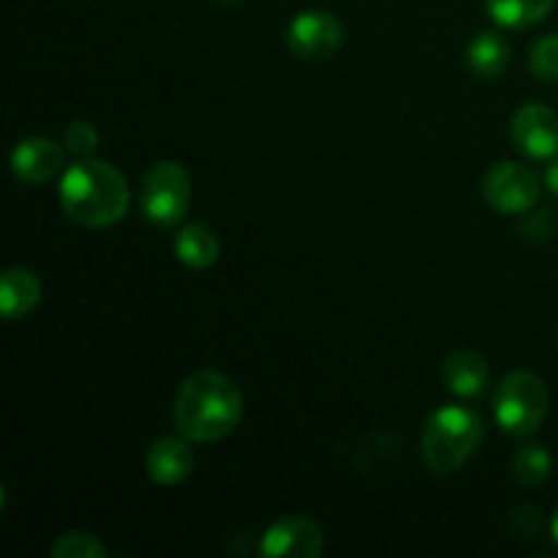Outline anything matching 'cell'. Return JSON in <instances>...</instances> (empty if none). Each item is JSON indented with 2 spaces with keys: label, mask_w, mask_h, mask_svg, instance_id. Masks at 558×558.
Returning a JSON list of instances; mask_svg holds the SVG:
<instances>
[{
  "label": "cell",
  "mask_w": 558,
  "mask_h": 558,
  "mask_svg": "<svg viewBox=\"0 0 558 558\" xmlns=\"http://www.w3.org/2000/svg\"><path fill=\"white\" fill-rule=\"evenodd\" d=\"M543 194L537 172L521 161H499L485 172L483 196L501 216H523Z\"/></svg>",
  "instance_id": "6"
},
{
  "label": "cell",
  "mask_w": 558,
  "mask_h": 558,
  "mask_svg": "<svg viewBox=\"0 0 558 558\" xmlns=\"http://www.w3.org/2000/svg\"><path fill=\"white\" fill-rule=\"evenodd\" d=\"M191 174L180 161H156L142 178L140 205L145 221L158 229H174L191 210Z\"/></svg>",
  "instance_id": "5"
},
{
  "label": "cell",
  "mask_w": 558,
  "mask_h": 558,
  "mask_svg": "<svg viewBox=\"0 0 558 558\" xmlns=\"http://www.w3.org/2000/svg\"><path fill=\"white\" fill-rule=\"evenodd\" d=\"M41 281L27 267H9L0 278V314L5 322H16L41 303Z\"/></svg>",
  "instance_id": "13"
},
{
  "label": "cell",
  "mask_w": 558,
  "mask_h": 558,
  "mask_svg": "<svg viewBox=\"0 0 558 558\" xmlns=\"http://www.w3.org/2000/svg\"><path fill=\"white\" fill-rule=\"evenodd\" d=\"M510 136L518 153L534 161H548L558 153V114L545 104H523L512 114Z\"/></svg>",
  "instance_id": "9"
},
{
  "label": "cell",
  "mask_w": 558,
  "mask_h": 558,
  "mask_svg": "<svg viewBox=\"0 0 558 558\" xmlns=\"http://www.w3.org/2000/svg\"><path fill=\"white\" fill-rule=\"evenodd\" d=\"M550 537H554V543L558 548V507L554 510V518H550Z\"/></svg>",
  "instance_id": "23"
},
{
  "label": "cell",
  "mask_w": 558,
  "mask_h": 558,
  "mask_svg": "<svg viewBox=\"0 0 558 558\" xmlns=\"http://www.w3.org/2000/svg\"><path fill=\"white\" fill-rule=\"evenodd\" d=\"M49 554L52 558H104L107 548L87 532H63L60 537H54Z\"/></svg>",
  "instance_id": "19"
},
{
  "label": "cell",
  "mask_w": 558,
  "mask_h": 558,
  "mask_svg": "<svg viewBox=\"0 0 558 558\" xmlns=\"http://www.w3.org/2000/svg\"><path fill=\"white\" fill-rule=\"evenodd\" d=\"M65 145L49 136H27L11 150V174L25 185H41L65 169Z\"/></svg>",
  "instance_id": "10"
},
{
  "label": "cell",
  "mask_w": 558,
  "mask_h": 558,
  "mask_svg": "<svg viewBox=\"0 0 558 558\" xmlns=\"http://www.w3.org/2000/svg\"><path fill=\"white\" fill-rule=\"evenodd\" d=\"M512 521L523 523V537H534V534L539 532V526H543L539 510H534V507H518V510L512 512Z\"/></svg>",
  "instance_id": "21"
},
{
  "label": "cell",
  "mask_w": 558,
  "mask_h": 558,
  "mask_svg": "<svg viewBox=\"0 0 558 558\" xmlns=\"http://www.w3.org/2000/svg\"><path fill=\"white\" fill-rule=\"evenodd\" d=\"M343 22L327 9L300 11L287 27V47L303 60H327L341 49Z\"/></svg>",
  "instance_id": "7"
},
{
  "label": "cell",
  "mask_w": 558,
  "mask_h": 558,
  "mask_svg": "<svg viewBox=\"0 0 558 558\" xmlns=\"http://www.w3.org/2000/svg\"><path fill=\"white\" fill-rule=\"evenodd\" d=\"M550 469H554V458L539 445H526L512 458V477L523 488H539L548 483Z\"/></svg>",
  "instance_id": "17"
},
{
  "label": "cell",
  "mask_w": 558,
  "mask_h": 558,
  "mask_svg": "<svg viewBox=\"0 0 558 558\" xmlns=\"http://www.w3.org/2000/svg\"><path fill=\"white\" fill-rule=\"evenodd\" d=\"M483 436V417L472 407L445 403L436 412H430V417L423 425L420 452H423L425 466L439 477H450L458 469L466 466L469 458L477 452Z\"/></svg>",
  "instance_id": "3"
},
{
  "label": "cell",
  "mask_w": 558,
  "mask_h": 558,
  "mask_svg": "<svg viewBox=\"0 0 558 558\" xmlns=\"http://www.w3.org/2000/svg\"><path fill=\"white\" fill-rule=\"evenodd\" d=\"M218 3H234V0H218Z\"/></svg>",
  "instance_id": "24"
},
{
  "label": "cell",
  "mask_w": 558,
  "mask_h": 558,
  "mask_svg": "<svg viewBox=\"0 0 558 558\" xmlns=\"http://www.w3.org/2000/svg\"><path fill=\"white\" fill-rule=\"evenodd\" d=\"M545 185L550 189V194L558 196V153L550 158V167L545 169Z\"/></svg>",
  "instance_id": "22"
},
{
  "label": "cell",
  "mask_w": 558,
  "mask_h": 558,
  "mask_svg": "<svg viewBox=\"0 0 558 558\" xmlns=\"http://www.w3.org/2000/svg\"><path fill=\"white\" fill-rule=\"evenodd\" d=\"M196 469L194 441L185 436H161L153 441L145 452V472L156 485L172 488V485L185 483Z\"/></svg>",
  "instance_id": "11"
},
{
  "label": "cell",
  "mask_w": 558,
  "mask_h": 558,
  "mask_svg": "<svg viewBox=\"0 0 558 558\" xmlns=\"http://www.w3.org/2000/svg\"><path fill=\"white\" fill-rule=\"evenodd\" d=\"M243 420V392L221 371H196L178 387L172 423L194 445H213L238 430Z\"/></svg>",
  "instance_id": "1"
},
{
  "label": "cell",
  "mask_w": 558,
  "mask_h": 558,
  "mask_svg": "<svg viewBox=\"0 0 558 558\" xmlns=\"http://www.w3.org/2000/svg\"><path fill=\"white\" fill-rule=\"evenodd\" d=\"M441 374H445L447 390L463 401H474L488 392L490 368L483 354L472 352V349H458V352L447 354Z\"/></svg>",
  "instance_id": "12"
},
{
  "label": "cell",
  "mask_w": 558,
  "mask_h": 558,
  "mask_svg": "<svg viewBox=\"0 0 558 558\" xmlns=\"http://www.w3.org/2000/svg\"><path fill=\"white\" fill-rule=\"evenodd\" d=\"M510 41L499 31H480L469 41L466 63L472 69V74L480 76V80H496V76H501L510 69Z\"/></svg>",
  "instance_id": "15"
},
{
  "label": "cell",
  "mask_w": 558,
  "mask_h": 558,
  "mask_svg": "<svg viewBox=\"0 0 558 558\" xmlns=\"http://www.w3.org/2000/svg\"><path fill=\"white\" fill-rule=\"evenodd\" d=\"M58 199L74 223L87 229H107L129 210L131 189L118 167L90 156L76 158L63 169Z\"/></svg>",
  "instance_id": "2"
},
{
  "label": "cell",
  "mask_w": 558,
  "mask_h": 558,
  "mask_svg": "<svg viewBox=\"0 0 558 558\" xmlns=\"http://www.w3.org/2000/svg\"><path fill=\"white\" fill-rule=\"evenodd\" d=\"M548 414V387L532 371H512L494 396V417L507 436H534Z\"/></svg>",
  "instance_id": "4"
},
{
  "label": "cell",
  "mask_w": 558,
  "mask_h": 558,
  "mask_svg": "<svg viewBox=\"0 0 558 558\" xmlns=\"http://www.w3.org/2000/svg\"><path fill=\"white\" fill-rule=\"evenodd\" d=\"M174 256L189 270H210L221 256V240L207 223H185L174 232Z\"/></svg>",
  "instance_id": "14"
},
{
  "label": "cell",
  "mask_w": 558,
  "mask_h": 558,
  "mask_svg": "<svg viewBox=\"0 0 558 558\" xmlns=\"http://www.w3.org/2000/svg\"><path fill=\"white\" fill-rule=\"evenodd\" d=\"M259 554L267 558H316L325 554V534L319 523L305 515L278 518L262 534Z\"/></svg>",
  "instance_id": "8"
},
{
  "label": "cell",
  "mask_w": 558,
  "mask_h": 558,
  "mask_svg": "<svg viewBox=\"0 0 558 558\" xmlns=\"http://www.w3.org/2000/svg\"><path fill=\"white\" fill-rule=\"evenodd\" d=\"M63 145L74 158H90L98 147V129L90 120H74L65 129Z\"/></svg>",
  "instance_id": "20"
},
{
  "label": "cell",
  "mask_w": 558,
  "mask_h": 558,
  "mask_svg": "<svg viewBox=\"0 0 558 558\" xmlns=\"http://www.w3.org/2000/svg\"><path fill=\"white\" fill-rule=\"evenodd\" d=\"M529 71L537 76L539 82L556 85L558 82V33L537 38L529 49Z\"/></svg>",
  "instance_id": "18"
},
{
  "label": "cell",
  "mask_w": 558,
  "mask_h": 558,
  "mask_svg": "<svg viewBox=\"0 0 558 558\" xmlns=\"http://www.w3.org/2000/svg\"><path fill=\"white\" fill-rule=\"evenodd\" d=\"M554 5L556 0H485L490 20L510 31L539 25L554 11Z\"/></svg>",
  "instance_id": "16"
}]
</instances>
